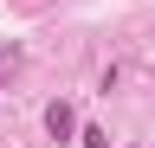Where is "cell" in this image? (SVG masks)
<instances>
[{
	"instance_id": "2",
	"label": "cell",
	"mask_w": 155,
	"mask_h": 148,
	"mask_svg": "<svg viewBox=\"0 0 155 148\" xmlns=\"http://www.w3.org/2000/svg\"><path fill=\"white\" fill-rule=\"evenodd\" d=\"M78 142H84V148H110V135H104V129H84Z\"/></svg>"
},
{
	"instance_id": "1",
	"label": "cell",
	"mask_w": 155,
	"mask_h": 148,
	"mask_svg": "<svg viewBox=\"0 0 155 148\" xmlns=\"http://www.w3.org/2000/svg\"><path fill=\"white\" fill-rule=\"evenodd\" d=\"M45 135H52V142H71V135H78V109H71L65 97L45 103Z\"/></svg>"
}]
</instances>
